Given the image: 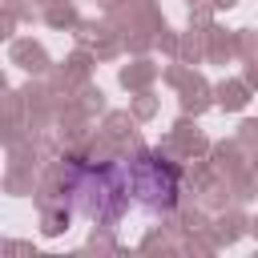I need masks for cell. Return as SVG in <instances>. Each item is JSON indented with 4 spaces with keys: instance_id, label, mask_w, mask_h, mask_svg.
<instances>
[{
    "instance_id": "obj_1",
    "label": "cell",
    "mask_w": 258,
    "mask_h": 258,
    "mask_svg": "<svg viewBox=\"0 0 258 258\" xmlns=\"http://www.w3.org/2000/svg\"><path fill=\"white\" fill-rule=\"evenodd\" d=\"M64 194H69L73 210L85 214L97 226L121 222V214L133 206L129 202V189H125V177H121V161L93 165V161L73 157L69 169H64Z\"/></svg>"
},
{
    "instance_id": "obj_2",
    "label": "cell",
    "mask_w": 258,
    "mask_h": 258,
    "mask_svg": "<svg viewBox=\"0 0 258 258\" xmlns=\"http://www.w3.org/2000/svg\"><path fill=\"white\" fill-rule=\"evenodd\" d=\"M121 177L129 189V202L141 206L145 214H165L177 206V169L161 157V153H137L129 161H121Z\"/></svg>"
}]
</instances>
